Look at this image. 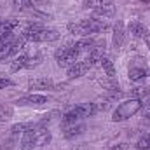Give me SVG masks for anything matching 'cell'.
Listing matches in <instances>:
<instances>
[{"instance_id": "6da1fadb", "label": "cell", "mask_w": 150, "mask_h": 150, "mask_svg": "<svg viewBox=\"0 0 150 150\" xmlns=\"http://www.w3.org/2000/svg\"><path fill=\"white\" fill-rule=\"evenodd\" d=\"M107 28V23L101 19H82L79 23H70L68 32L77 35H89V33H98Z\"/></svg>"}, {"instance_id": "7a4b0ae2", "label": "cell", "mask_w": 150, "mask_h": 150, "mask_svg": "<svg viewBox=\"0 0 150 150\" xmlns=\"http://www.w3.org/2000/svg\"><path fill=\"white\" fill-rule=\"evenodd\" d=\"M143 108V101L138 100V98H133V100H127V101H122L115 110H113L112 120L113 122H122L129 117H133L134 113H138Z\"/></svg>"}, {"instance_id": "3957f363", "label": "cell", "mask_w": 150, "mask_h": 150, "mask_svg": "<svg viewBox=\"0 0 150 150\" xmlns=\"http://www.w3.org/2000/svg\"><path fill=\"white\" fill-rule=\"evenodd\" d=\"M54 58H56V61H58L59 67H72V65H75L79 61V52L75 51L74 47L65 45V47H61V49L56 51Z\"/></svg>"}, {"instance_id": "277c9868", "label": "cell", "mask_w": 150, "mask_h": 150, "mask_svg": "<svg viewBox=\"0 0 150 150\" xmlns=\"http://www.w3.org/2000/svg\"><path fill=\"white\" fill-rule=\"evenodd\" d=\"M58 38H59V33H58L56 30H47V28H44V30H40L37 33L30 35L26 40H32V42H52V40H58Z\"/></svg>"}, {"instance_id": "5b68a950", "label": "cell", "mask_w": 150, "mask_h": 150, "mask_svg": "<svg viewBox=\"0 0 150 150\" xmlns=\"http://www.w3.org/2000/svg\"><path fill=\"white\" fill-rule=\"evenodd\" d=\"M96 14L98 16H103V18H112L113 12H115V5H113V0H98V5H96Z\"/></svg>"}, {"instance_id": "8992f818", "label": "cell", "mask_w": 150, "mask_h": 150, "mask_svg": "<svg viewBox=\"0 0 150 150\" xmlns=\"http://www.w3.org/2000/svg\"><path fill=\"white\" fill-rule=\"evenodd\" d=\"M72 112L80 119V117H91V115H94V113L98 112V108H96V103H82V105L72 108Z\"/></svg>"}, {"instance_id": "52a82bcc", "label": "cell", "mask_w": 150, "mask_h": 150, "mask_svg": "<svg viewBox=\"0 0 150 150\" xmlns=\"http://www.w3.org/2000/svg\"><path fill=\"white\" fill-rule=\"evenodd\" d=\"M91 68V65L87 61H77L75 65L68 67V77L70 79H75V77H82L84 74H87Z\"/></svg>"}, {"instance_id": "ba28073f", "label": "cell", "mask_w": 150, "mask_h": 150, "mask_svg": "<svg viewBox=\"0 0 150 150\" xmlns=\"http://www.w3.org/2000/svg\"><path fill=\"white\" fill-rule=\"evenodd\" d=\"M112 42H113V47H115V49H120L122 44H124V25H122V21H117L115 26H113Z\"/></svg>"}, {"instance_id": "9c48e42d", "label": "cell", "mask_w": 150, "mask_h": 150, "mask_svg": "<svg viewBox=\"0 0 150 150\" xmlns=\"http://www.w3.org/2000/svg\"><path fill=\"white\" fill-rule=\"evenodd\" d=\"M37 129V126H35ZM35 129H30L25 133L23 136V142H21V150H35L37 145H35Z\"/></svg>"}, {"instance_id": "30bf717a", "label": "cell", "mask_w": 150, "mask_h": 150, "mask_svg": "<svg viewBox=\"0 0 150 150\" xmlns=\"http://www.w3.org/2000/svg\"><path fill=\"white\" fill-rule=\"evenodd\" d=\"M19 105H45L47 103V98L42 96V94H28L21 100H18Z\"/></svg>"}, {"instance_id": "8fae6325", "label": "cell", "mask_w": 150, "mask_h": 150, "mask_svg": "<svg viewBox=\"0 0 150 150\" xmlns=\"http://www.w3.org/2000/svg\"><path fill=\"white\" fill-rule=\"evenodd\" d=\"M28 87L30 89H52L54 82L51 79H33L28 82Z\"/></svg>"}, {"instance_id": "7c38bea8", "label": "cell", "mask_w": 150, "mask_h": 150, "mask_svg": "<svg viewBox=\"0 0 150 150\" xmlns=\"http://www.w3.org/2000/svg\"><path fill=\"white\" fill-rule=\"evenodd\" d=\"M129 32L134 35V37L138 38H143L149 35V30H147V26L145 25H142L140 21H133V23H129Z\"/></svg>"}, {"instance_id": "4fadbf2b", "label": "cell", "mask_w": 150, "mask_h": 150, "mask_svg": "<svg viewBox=\"0 0 150 150\" xmlns=\"http://www.w3.org/2000/svg\"><path fill=\"white\" fill-rule=\"evenodd\" d=\"M147 75H149V70H147L145 65H142V67H131V68H129V79L134 80V82L145 79Z\"/></svg>"}, {"instance_id": "5bb4252c", "label": "cell", "mask_w": 150, "mask_h": 150, "mask_svg": "<svg viewBox=\"0 0 150 150\" xmlns=\"http://www.w3.org/2000/svg\"><path fill=\"white\" fill-rule=\"evenodd\" d=\"M93 47H94V40H91V38H82V40L75 42V45H74V49L79 54L80 52H89Z\"/></svg>"}, {"instance_id": "9a60e30c", "label": "cell", "mask_w": 150, "mask_h": 150, "mask_svg": "<svg viewBox=\"0 0 150 150\" xmlns=\"http://www.w3.org/2000/svg\"><path fill=\"white\" fill-rule=\"evenodd\" d=\"M84 131V126L82 124H67L65 126V138H75V136H79L80 133Z\"/></svg>"}, {"instance_id": "2e32d148", "label": "cell", "mask_w": 150, "mask_h": 150, "mask_svg": "<svg viewBox=\"0 0 150 150\" xmlns=\"http://www.w3.org/2000/svg\"><path fill=\"white\" fill-rule=\"evenodd\" d=\"M26 63H28V54H18L14 58V61L11 63V72H18L21 68H26Z\"/></svg>"}, {"instance_id": "e0dca14e", "label": "cell", "mask_w": 150, "mask_h": 150, "mask_svg": "<svg viewBox=\"0 0 150 150\" xmlns=\"http://www.w3.org/2000/svg\"><path fill=\"white\" fill-rule=\"evenodd\" d=\"M30 129H35V126L33 124H23V122H19V124H14L11 131H12V136H18V134H25Z\"/></svg>"}, {"instance_id": "ac0fdd59", "label": "cell", "mask_w": 150, "mask_h": 150, "mask_svg": "<svg viewBox=\"0 0 150 150\" xmlns=\"http://www.w3.org/2000/svg\"><path fill=\"white\" fill-rule=\"evenodd\" d=\"M100 65H101V68L105 70V74L108 75V77H113L115 75V67H113V63H112V59L110 58H101L100 59Z\"/></svg>"}, {"instance_id": "d6986e66", "label": "cell", "mask_w": 150, "mask_h": 150, "mask_svg": "<svg viewBox=\"0 0 150 150\" xmlns=\"http://www.w3.org/2000/svg\"><path fill=\"white\" fill-rule=\"evenodd\" d=\"M11 44H12V42H11ZM11 44H2V42H0V61H5L7 58H11V56H12Z\"/></svg>"}, {"instance_id": "ffe728a7", "label": "cell", "mask_w": 150, "mask_h": 150, "mask_svg": "<svg viewBox=\"0 0 150 150\" xmlns=\"http://www.w3.org/2000/svg\"><path fill=\"white\" fill-rule=\"evenodd\" d=\"M136 149L138 150H150V134H143V136L138 140Z\"/></svg>"}, {"instance_id": "44dd1931", "label": "cell", "mask_w": 150, "mask_h": 150, "mask_svg": "<svg viewBox=\"0 0 150 150\" xmlns=\"http://www.w3.org/2000/svg\"><path fill=\"white\" fill-rule=\"evenodd\" d=\"M12 5H14V9L26 11V9H30L33 4H32V0H12Z\"/></svg>"}, {"instance_id": "7402d4cb", "label": "cell", "mask_w": 150, "mask_h": 150, "mask_svg": "<svg viewBox=\"0 0 150 150\" xmlns=\"http://www.w3.org/2000/svg\"><path fill=\"white\" fill-rule=\"evenodd\" d=\"M11 115H12V108L11 107L0 105V120H7V119H11Z\"/></svg>"}, {"instance_id": "603a6c76", "label": "cell", "mask_w": 150, "mask_h": 150, "mask_svg": "<svg viewBox=\"0 0 150 150\" xmlns=\"http://www.w3.org/2000/svg\"><path fill=\"white\" fill-rule=\"evenodd\" d=\"M98 0H82V7L84 9H96Z\"/></svg>"}, {"instance_id": "cb8c5ba5", "label": "cell", "mask_w": 150, "mask_h": 150, "mask_svg": "<svg viewBox=\"0 0 150 150\" xmlns=\"http://www.w3.org/2000/svg\"><path fill=\"white\" fill-rule=\"evenodd\" d=\"M9 86H12V80L11 79H0V89H5Z\"/></svg>"}, {"instance_id": "d4e9b609", "label": "cell", "mask_w": 150, "mask_h": 150, "mask_svg": "<svg viewBox=\"0 0 150 150\" xmlns=\"http://www.w3.org/2000/svg\"><path fill=\"white\" fill-rule=\"evenodd\" d=\"M147 93H149V91H147L145 87H138V89L134 91V98H138V96H145ZM138 100H140V98H138Z\"/></svg>"}, {"instance_id": "484cf974", "label": "cell", "mask_w": 150, "mask_h": 150, "mask_svg": "<svg viewBox=\"0 0 150 150\" xmlns=\"http://www.w3.org/2000/svg\"><path fill=\"white\" fill-rule=\"evenodd\" d=\"M108 150H127V143H119V145H113Z\"/></svg>"}, {"instance_id": "4316f807", "label": "cell", "mask_w": 150, "mask_h": 150, "mask_svg": "<svg viewBox=\"0 0 150 150\" xmlns=\"http://www.w3.org/2000/svg\"><path fill=\"white\" fill-rule=\"evenodd\" d=\"M143 105H145V107H149V108H150V98L147 100V101H143Z\"/></svg>"}, {"instance_id": "83f0119b", "label": "cell", "mask_w": 150, "mask_h": 150, "mask_svg": "<svg viewBox=\"0 0 150 150\" xmlns=\"http://www.w3.org/2000/svg\"><path fill=\"white\" fill-rule=\"evenodd\" d=\"M2 25H4V21H0V30H2Z\"/></svg>"}, {"instance_id": "f1b7e54d", "label": "cell", "mask_w": 150, "mask_h": 150, "mask_svg": "<svg viewBox=\"0 0 150 150\" xmlns=\"http://www.w3.org/2000/svg\"><path fill=\"white\" fill-rule=\"evenodd\" d=\"M149 49H150V42H149Z\"/></svg>"}]
</instances>
